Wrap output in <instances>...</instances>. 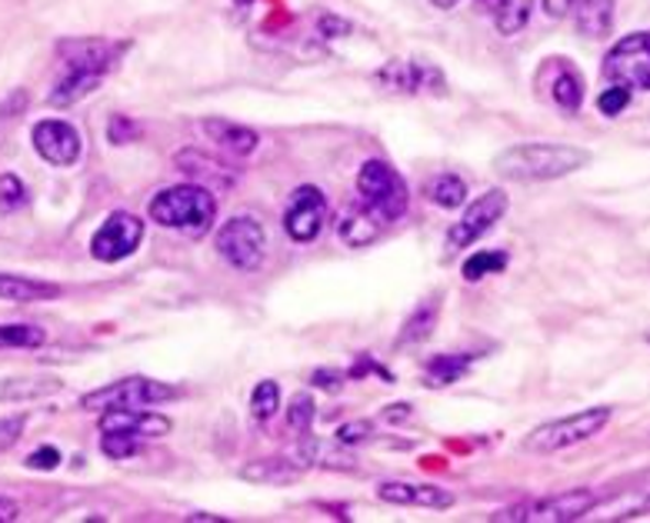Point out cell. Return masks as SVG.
<instances>
[{"mask_svg":"<svg viewBox=\"0 0 650 523\" xmlns=\"http://www.w3.org/2000/svg\"><path fill=\"white\" fill-rule=\"evenodd\" d=\"M587 164H591V154L571 144H517L494 157V170L504 180H517V183L557 180Z\"/></svg>","mask_w":650,"mask_h":523,"instance_id":"1","label":"cell"},{"mask_svg":"<svg viewBox=\"0 0 650 523\" xmlns=\"http://www.w3.org/2000/svg\"><path fill=\"white\" fill-rule=\"evenodd\" d=\"M214 211H217V200L201 183L167 187V190L154 193V200L147 207L154 224H160L167 231H180L188 237H204L214 224Z\"/></svg>","mask_w":650,"mask_h":523,"instance_id":"2","label":"cell"},{"mask_svg":"<svg viewBox=\"0 0 650 523\" xmlns=\"http://www.w3.org/2000/svg\"><path fill=\"white\" fill-rule=\"evenodd\" d=\"M357 193H360V207L378 224H397L411 207V190L388 160H367L360 167Z\"/></svg>","mask_w":650,"mask_h":523,"instance_id":"3","label":"cell"},{"mask_svg":"<svg viewBox=\"0 0 650 523\" xmlns=\"http://www.w3.org/2000/svg\"><path fill=\"white\" fill-rule=\"evenodd\" d=\"M610 416H614L610 407H591V410H581L574 416H564V421L540 424V427H534L524 437V450H530V454H557V450L578 447V444L597 437L607 427Z\"/></svg>","mask_w":650,"mask_h":523,"instance_id":"4","label":"cell"},{"mask_svg":"<svg viewBox=\"0 0 650 523\" xmlns=\"http://www.w3.org/2000/svg\"><path fill=\"white\" fill-rule=\"evenodd\" d=\"M594 503H597L594 490L578 487V490H568V493H553V497H543V500H530V503H517V507L497 510L491 520L494 523H504V520H520V523H571V520L587 516L594 510Z\"/></svg>","mask_w":650,"mask_h":523,"instance_id":"5","label":"cell"},{"mask_svg":"<svg viewBox=\"0 0 650 523\" xmlns=\"http://www.w3.org/2000/svg\"><path fill=\"white\" fill-rule=\"evenodd\" d=\"M177 390L160 383V380H150V377H127V380H117V383H108L94 393H83L80 397V407L83 410H117V407H150V403H164V400H173Z\"/></svg>","mask_w":650,"mask_h":523,"instance_id":"6","label":"cell"},{"mask_svg":"<svg viewBox=\"0 0 650 523\" xmlns=\"http://www.w3.org/2000/svg\"><path fill=\"white\" fill-rule=\"evenodd\" d=\"M217 251L221 257L240 270V274H250L264 264V254H267V237H264V227L254 221V218H231L221 234H217Z\"/></svg>","mask_w":650,"mask_h":523,"instance_id":"7","label":"cell"},{"mask_svg":"<svg viewBox=\"0 0 650 523\" xmlns=\"http://www.w3.org/2000/svg\"><path fill=\"white\" fill-rule=\"evenodd\" d=\"M604 74L627 90H650V31L617 41L604 60Z\"/></svg>","mask_w":650,"mask_h":523,"instance_id":"8","label":"cell"},{"mask_svg":"<svg viewBox=\"0 0 650 523\" xmlns=\"http://www.w3.org/2000/svg\"><path fill=\"white\" fill-rule=\"evenodd\" d=\"M507 214V193L504 190H488L481 193L468 211L460 214V221L447 231V251L457 254L463 247H471L474 241H481L488 231L497 227V221Z\"/></svg>","mask_w":650,"mask_h":523,"instance_id":"9","label":"cell"},{"mask_svg":"<svg viewBox=\"0 0 650 523\" xmlns=\"http://www.w3.org/2000/svg\"><path fill=\"white\" fill-rule=\"evenodd\" d=\"M144 241V221L127 214V211H114L101 227L98 234L90 237V254H94V260L101 264H117L124 257H131Z\"/></svg>","mask_w":650,"mask_h":523,"instance_id":"10","label":"cell"},{"mask_svg":"<svg viewBox=\"0 0 650 523\" xmlns=\"http://www.w3.org/2000/svg\"><path fill=\"white\" fill-rule=\"evenodd\" d=\"M324 221H327V200L317 187H298L288 211H284V231L291 241L298 244H311L317 241V234L324 231Z\"/></svg>","mask_w":650,"mask_h":523,"instance_id":"11","label":"cell"},{"mask_svg":"<svg viewBox=\"0 0 650 523\" xmlns=\"http://www.w3.org/2000/svg\"><path fill=\"white\" fill-rule=\"evenodd\" d=\"M170 416L150 413L144 407H117V410H104L101 416V431L104 434H124L134 441H150V437H164L170 434Z\"/></svg>","mask_w":650,"mask_h":523,"instance_id":"12","label":"cell"},{"mask_svg":"<svg viewBox=\"0 0 650 523\" xmlns=\"http://www.w3.org/2000/svg\"><path fill=\"white\" fill-rule=\"evenodd\" d=\"M31 141L34 151L54 167H74L80 160V134L67 121H37Z\"/></svg>","mask_w":650,"mask_h":523,"instance_id":"13","label":"cell"},{"mask_svg":"<svg viewBox=\"0 0 650 523\" xmlns=\"http://www.w3.org/2000/svg\"><path fill=\"white\" fill-rule=\"evenodd\" d=\"M378 84L394 93H444V77L437 67L417 64V60H391L384 70H378Z\"/></svg>","mask_w":650,"mask_h":523,"instance_id":"14","label":"cell"},{"mask_svg":"<svg viewBox=\"0 0 650 523\" xmlns=\"http://www.w3.org/2000/svg\"><path fill=\"white\" fill-rule=\"evenodd\" d=\"M173 167L188 177L191 183H201V187H211V190H231L234 180H237L227 164H221L217 157H211L204 151H194V147L180 151L173 157Z\"/></svg>","mask_w":650,"mask_h":523,"instance_id":"15","label":"cell"},{"mask_svg":"<svg viewBox=\"0 0 650 523\" xmlns=\"http://www.w3.org/2000/svg\"><path fill=\"white\" fill-rule=\"evenodd\" d=\"M378 497L384 503H401V507H427V510H447L453 507V493L434 483H407V480H388L378 487Z\"/></svg>","mask_w":650,"mask_h":523,"instance_id":"16","label":"cell"},{"mask_svg":"<svg viewBox=\"0 0 650 523\" xmlns=\"http://www.w3.org/2000/svg\"><path fill=\"white\" fill-rule=\"evenodd\" d=\"M121 51H124V44H111V41H64L60 44V54L67 57V67L98 70V74H108L117 64Z\"/></svg>","mask_w":650,"mask_h":523,"instance_id":"17","label":"cell"},{"mask_svg":"<svg viewBox=\"0 0 650 523\" xmlns=\"http://www.w3.org/2000/svg\"><path fill=\"white\" fill-rule=\"evenodd\" d=\"M301 474H304V467L294 457H260V460L237 470L240 480L260 483V487H284V483L301 480Z\"/></svg>","mask_w":650,"mask_h":523,"instance_id":"18","label":"cell"},{"mask_svg":"<svg viewBox=\"0 0 650 523\" xmlns=\"http://www.w3.org/2000/svg\"><path fill=\"white\" fill-rule=\"evenodd\" d=\"M204 134H208L221 151H227V154H234V157H250V154L257 151V144H260L257 131H250V127H244V124H234V121H221V118L204 121Z\"/></svg>","mask_w":650,"mask_h":523,"instance_id":"19","label":"cell"},{"mask_svg":"<svg viewBox=\"0 0 650 523\" xmlns=\"http://www.w3.org/2000/svg\"><path fill=\"white\" fill-rule=\"evenodd\" d=\"M54 297H60L57 283L0 270V300H8V303H37V300H54Z\"/></svg>","mask_w":650,"mask_h":523,"instance_id":"20","label":"cell"},{"mask_svg":"<svg viewBox=\"0 0 650 523\" xmlns=\"http://www.w3.org/2000/svg\"><path fill=\"white\" fill-rule=\"evenodd\" d=\"M344 447V444H340ZM337 444H324V441H304V444H298V450L291 454L304 470L307 467H327V470H354L357 467V460L347 454V450H340Z\"/></svg>","mask_w":650,"mask_h":523,"instance_id":"21","label":"cell"},{"mask_svg":"<svg viewBox=\"0 0 650 523\" xmlns=\"http://www.w3.org/2000/svg\"><path fill=\"white\" fill-rule=\"evenodd\" d=\"M101 80H104V74H98V70H77V67H70L67 77L57 80V87L51 90L47 100L54 103V108H70V103H77L80 97L94 93L101 87Z\"/></svg>","mask_w":650,"mask_h":523,"instance_id":"22","label":"cell"},{"mask_svg":"<svg viewBox=\"0 0 650 523\" xmlns=\"http://www.w3.org/2000/svg\"><path fill=\"white\" fill-rule=\"evenodd\" d=\"M574 24L584 37H607L614 27V0H578Z\"/></svg>","mask_w":650,"mask_h":523,"instance_id":"23","label":"cell"},{"mask_svg":"<svg viewBox=\"0 0 650 523\" xmlns=\"http://www.w3.org/2000/svg\"><path fill=\"white\" fill-rule=\"evenodd\" d=\"M437 313H440V297H427L414 307V313L404 321V331L397 337V344H421L434 334V324H437Z\"/></svg>","mask_w":650,"mask_h":523,"instance_id":"24","label":"cell"},{"mask_svg":"<svg viewBox=\"0 0 650 523\" xmlns=\"http://www.w3.org/2000/svg\"><path fill=\"white\" fill-rule=\"evenodd\" d=\"M337 234H340V241H344L347 247H367V244L378 241L381 224L360 207V211H347V214L337 221Z\"/></svg>","mask_w":650,"mask_h":523,"instance_id":"25","label":"cell"},{"mask_svg":"<svg viewBox=\"0 0 650 523\" xmlns=\"http://www.w3.org/2000/svg\"><path fill=\"white\" fill-rule=\"evenodd\" d=\"M471 364H474V354H440L427 364L424 383L427 387H450L453 380H460L471 370Z\"/></svg>","mask_w":650,"mask_h":523,"instance_id":"26","label":"cell"},{"mask_svg":"<svg viewBox=\"0 0 650 523\" xmlns=\"http://www.w3.org/2000/svg\"><path fill=\"white\" fill-rule=\"evenodd\" d=\"M530 8H534V0H497L494 4V24L504 37H514L527 27L530 21Z\"/></svg>","mask_w":650,"mask_h":523,"instance_id":"27","label":"cell"},{"mask_svg":"<svg viewBox=\"0 0 650 523\" xmlns=\"http://www.w3.org/2000/svg\"><path fill=\"white\" fill-rule=\"evenodd\" d=\"M57 390H60V380L54 377H18V380L0 383V400H34V397H47Z\"/></svg>","mask_w":650,"mask_h":523,"instance_id":"28","label":"cell"},{"mask_svg":"<svg viewBox=\"0 0 650 523\" xmlns=\"http://www.w3.org/2000/svg\"><path fill=\"white\" fill-rule=\"evenodd\" d=\"M427 197H430L437 207H444V211H457V207H460L463 200H468V183H463L457 174H440V177L430 180Z\"/></svg>","mask_w":650,"mask_h":523,"instance_id":"29","label":"cell"},{"mask_svg":"<svg viewBox=\"0 0 650 523\" xmlns=\"http://www.w3.org/2000/svg\"><path fill=\"white\" fill-rule=\"evenodd\" d=\"M44 344H47V334L37 324H0V350H4V347L37 350Z\"/></svg>","mask_w":650,"mask_h":523,"instance_id":"30","label":"cell"},{"mask_svg":"<svg viewBox=\"0 0 650 523\" xmlns=\"http://www.w3.org/2000/svg\"><path fill=\"white\" fill-rule=\"evenodd\" d=\"M553 100L561 103V108H564L568 114H578V111H581V103H584V84H581L578 70L564 67L561 74H557V80H553Z\"/></svg>","mask_w":650,"mask_h":523,"instance_id":"31","label":"cell"},{"mask_svg":"<svg viewBox=\"0 0 650 523\" xmlns=\"http://www.w3.org/2000/svg\"><path fill=\"white\" fill-rule=\"evenodd\" d=\"M281 410V387H277L273 380H260L250 393V413H254V421L267 424L273 421V413Z\"/></svg>","mask_w":650,"mask_h":523,"instance_id":"32","label":"cell"},{"mask_svg":"<svg viewBox=\"0 0 650 523\" xmlns=\"http://www.w3.org/2000/svg\"><path fill=\"white\" fill-rule=\"evenodd\" d=\"M507 267V254L501 251H481L474 257H468V264H463V277H468L471 283L488 277V274H501Z\"/></svg>","mask_w":650,"mask_h":523,"instance_id":"33","label":"cell"},{"mask_svg":"<svg viewBox=\"0 0 650 523\" xmlns=\"http://www.w3.org/2000/svg\"><path fill=\"white\" fill-rule=\"evenodd\" d=\"M27 207V187L18 174H0V214H14Z\"/></svg>","mask_w":650,"mask_h":523,"instance_id":"34","label":"cell"},{"mask_svg":"<svg viewBox=\"0 0 650 523\" xmlns=\"http://www.w3.org/2000/svg\"><path fill=\"white\" fill-rule=\"evenodd\" d=\"M288 424H291V431H298V434H307V431H311V424H314V397H311V393H298V397L291 400V407H288Z\"/></svg>","mask_w":650,"mask_h":523,"instance_id":"35","label":"cell"},{"mask_svg":"<svg viewBox=\"0 0 650 523\" xmlns=\"http://www.w3.org/2000/svg\"><path fill=\"white\" fill-rule=\"evenodd\" d=\"M601 507V503H594ZM601 510H610V513H601L607 520H620V516H640L650 510V497H624V500H610V507H601Z\"/></svg>","mask_w":650,"mask_h":523,"instance_id":"36","label":"cell"},{"mask_svg":"<svg viewBox=\"0 0 650 523\" xmlns=\"http://www.w3.org/2000/svg\"><path fill=\"white\" fill-rule=\"evenodd\" d=\"M101 450L111 457V460H127L141 450V441L134 437H124V434H104L101 437Z\"/></svg>","mask_w":650,"mask_h":523,"instance_id":"37","label":"cell"},{"mask_svg":"<svg viewBox=\"0 0 650 523\" xmlns=\"http://www.w3.org/2000/svg\"><path fill=\"white\" fill-rule=\"evenodd\" d=\"M627 103H630V90L620 87V84L607 87V90L597 97V108H601V114H607V118H617V114L627 108Z\"/></svg>","mask_w":650,"mask_h":523,"instance_id":"38","label":"cell"},{"mask_svg":"<svg viewBox=\"0 0 650 523\" xmlns=\"http://www.w3.org/2000/svg\"><path fill=\"white\" fill-rule=\"evenodd\" d=\"M24 427H27V416H0V454L11 450L24 437Z\"/></svg>","mask_w":650,"mask_h":523,"instance_id":"39","label":"cell"},{"mask_svg":"<svg viewBox=\"0 0 650 523\" xmlns=\"http://www.w3.org/2000/svg\"><path fill=\"white\" fill-rule=\"evenodd\" d=\"M108 137H111V144H131V141H137V137H141V127H137L131 118L117 114V118L108 124Z\"/></svg>","mask_w":650,"mask_h":523,"instance_id":"40","label":"cell"},{"mask_svg":"<svg viewBox=\"0 0 650 523\" xmlns=\"http://www.w3.org/2000/svg\"><path fill=\"white\" fill-rule=\"evenodd\" d=\"M370 434H374V424H370V421H354V424H344L337 431V444H344V447L363 444V441H370Z\"/></svg>","mask_w":650,"mask_h":523,"instance_id":"41","label":"cell"},{"mask_svg":"<svg viewBox=\"0 0 650 523\" xmlns=\"http://www.w3.org/2000/svg\"><path fill=\"white\" fill-rule=\"evenodd\" d=\"M60 464V454L54 450V447H41V450H34L31 457H27V467L31 470H54Z\"/></svg>","mask_w":650,"mask_h":523,"instance_id":"42","label":"cell"},{"mask_svg":"<svg viewBox=\"0 0 650 523\" xmlns=\"http://www.w3.org/2000/svg\"><path fill=\"white\" fill-rule=\"evenodd\" d=\"M574 8H578V0H543V11L550 18H568L574 14Z\"/></svg>","mask_w":650,"mask_h":523,"instance_id":"43","label":"cell"},{"mask_svg":"<svg viewBox=\"0 0 650 523\" xmlns=\"http://www.w3.org/2000/svg\"><path fill=\"white\" fill-rule=\"evenodd\" d=\"M340 380H344V374H337V370H317L314 374V387H324V390H340Z\"/></svg>","mask_w":650,"mask_h":523,"instance_id":"44","label":"cell"},{"mask_svg":"<svg viewBox=\"0 0 650 523\" xmlns=\"http://www.w3.org/2000/svg\"><path fill=\"white\" fill-rule=\"evenodd\" d=\"M21 516V507L11 497H0V523H14Z\"/></svg>","mask_w":650,"mask_h":523,"instance_id":"45","label":"cell"},{"mask_svg":"<svg viewBox=\"0 0 650 523\" xmlns=\"http://www.w3.org/2000/svg\"><path fill=\"white\" fill-rule=\"evenodd\" d=\"M321 31H324V37H327V31H340V34H347L350 27L344 24V21H337V18H321V24H317Z\"/></svg>","mask_w":650,"mask_h":523,"instance_id":"46","label":"cell"},{"mask_svg":"<svg viewBox=\"0 0 650 523\" xmlns=\"http://www.w3.org/2000/svg\"><path fill=\"white\" fill-rule=\"evenodd\" d=\"M404 416H411V403H394V410L384 413V421H404Z\"/></svg>","mask_w":650,"mask_h":523,"instance_id":"47","label":"cell"},{"mask_svg":"<svg viewBox=\"0 0 650 523\" xmlns=\"http://www.w3.org/2000/svg\"><path fill=\"white\" fill-rule=\"evenodd\" d=\"M430 4H434V8H440V11H453V8L460 4V0H430Z\"/></svg>","mask_w":650,"mask_h":523,"instance_id":"48","label":"cell"},{"mask_svg":"<svg viewBox=\"0 0 650 523\" xmlns=\"http://www.w3.org/2000/svg\"><path fill=\"white\" fill-rule=\"evenodd\" d=\"M647 341H650V334H647Z\"/></svg>","mask_w":650,"mask_h":523,"instance_id":"49","label":"cell"}]
</instances>
